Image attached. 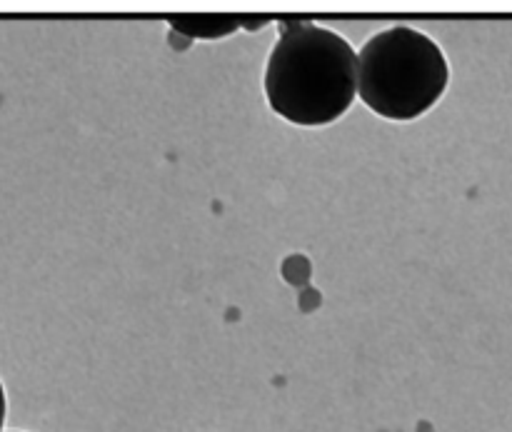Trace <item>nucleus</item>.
Listing matches in <instances>:
<instances>
[{
    "label": "nucleus",
    "instance_id": "1",
    "mask_svg": "<svg viewBox=\"0 0 512 432\" xmlns=\"http://www.w3.org/2000/svg\"><path fill=\"white\" fill-rule=\"evenodd\" d=\"M265 95L275 115L300 128L335 123L358 95V55L328 28H285L270 50Z\"/></svg>",
    "mask_w": 512,
    "mask_h": 432
},
{
    "label": "nucleus",
    "instance_id": "2",
    "mask_svg": "<svg viewBox=\"0 0 512 432\" xmlns=\"http://www.w3.org/2000/svg\"><path fill=\"white\" fill-rule=\"evenodd\" d=\"M448 83L443 48L415 28L383 30L358 55V95L380 118H420L435 108Z\"/></svg>",
    "mask_w": 512,
    "mask_h": 432
},
{
    "label": "nucleus",
    "instance_id": "3",
    "mask_svg": "<svg viewBox=\"0 0 512 432\" xmlns=\"http://www.w3.org/2000/svg\"><path fill=\"white\" fill-rule=\"evenodd\" d=\"M173 23L175 30H180V33H188V35H205V38H213V35H223V33H230V30L238 25V20L233 18H203V15H198V18H173L170 20Z\"/></svg>",
    "mask_w": 512,
    "mask_h": 432
},
{
    "label": "nucleus",
    "instance_id": "4",
    "mask_svg": "<svg viewBox=\"0 0 512 432\" xmlns=\"http://www.w3.org/2000/svg\"><path fill=\"white\" fill-rule=\"evenodd\" d=\"M5 415H8V398H5V388L3 383H0V430H3L5 425Z\"/></svg>",
    "mask_w": 512,
    "mask_h": 432
}]
</instances>
